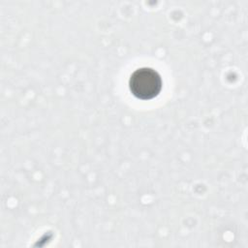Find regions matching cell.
Masks as SVG:
<instances>
[{"mask_svg": "<svg viewBox=\"0 0 248 248\" xmlns=\"http://www.w3.org/2000/svg\"><path fill=\"white\" fill-rule=\"evenodd\" d=\"M128 84L132 95L143 101L156 98L163 87L160 74L150 67H141L135 70L129 78Z\"/></svg>", "mask_w": 248, "mask_h": 248, "instance_id": "cell-1", "label": "cell"}]
</instances>
